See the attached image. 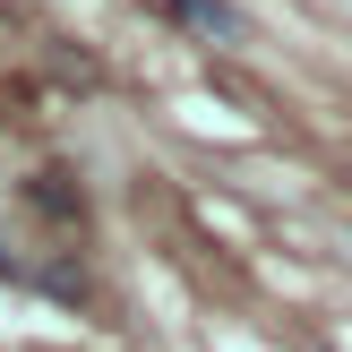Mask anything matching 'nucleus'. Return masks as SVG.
Instances as JSON below:
<instances>
[{
	"mask_svg": "<svg viewBox=\"0 0 352 352\" xmlns=\"http://www.w3.org/2000/svg\"><path fill=\"white\" fill-rule=\"evenodd\" d=\"M172 17H181V26H198V34H215V43H241V34H250V17L232 9V0H164Z\"/></svg>",
	"mask_w": 352,
	"mask_h": 352,
	"instance_id": "obj_1",
	"label": "nucleus"
},
{
	"mask_svg": "<svg viewBox=\"0 0 352 352\" xmlns=\"http://www.w3.org/2000/svg\"><path fill=\"white\" fill-rule=\"evenodd\" d=\"M26 206L52 215V223H86V198L69 189V172H34V181H26Z\"/></svg>",
	"mask_w": 352,
	"mask_h": 352,
	"instance_id": "obj_2",
	"label": "nucleus"
},
{
	"mask_svg": "<svg viewBox=\"0 0 352 352\" xmlns=\"http://www.w3.org/2000/svg\"><path fill=\"white\" fill-rule=\"evenodd\" d=\"M0 284H26V258L9 250V232H0Z\"/></svg>",
	"mask_w": 352,
	"mask_h": 352,
	"instance_id": "obj_3",
	"label": "nucleus"
}]
</instances>
